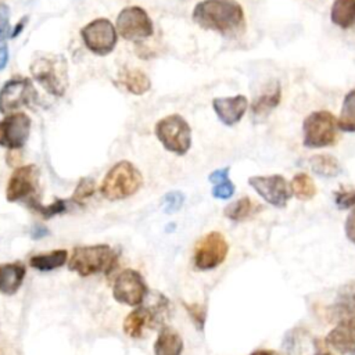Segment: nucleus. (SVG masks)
<instances>
[{
    "instance_id": "20e7f679",
    "label": "nucleus",
    "mask_w": 355,
    "mask_h": 355,
    "mask_svg": "<svg viewBox=\"0 0 355 355\" xmlns=\"http://www.w3.org/2000/svg\"><path fill=\"white\" fill-rule=\"evenodd\" d=\"M143 176L140 171L129 161H119L105 173L100 191L110 201L125 200L140 190Z\"/></svg>"
},
{
    "instance_id": "9d476101",
    "label": "nucleus",
    "mask_w": 355,
    "mask_h": 355,
    "mask_svg": "<svg viewBox=\"0 0 355 355\" xmlns=\"http://www.w3.org/2000/svg\"><path fill=\"white\" fill-rule=\"evenodd\" d=\"M37 97L36 89L29 78L14 76L0 89V112L7 115L22 107L31 105Z\"/></svg>"
},
{
    "instance_id": "1a4fd4ad",
    "label": "nucleus",
    "mask_w": 355,
    "mask_h": 355,
    "mask_svg": "<svg viewBox=\"0 0 355 355\" xmlns=\"http://www.w3.org/2000/svg\"><path fill=\"white\" fill-rule=\"evenodd\" d=\"M85 46L96 55L110 54L118 42V33L112 22L107 18H96L80 29Z\"/></svg>"
},
{
    "instance_id": "a878e982",
    "label": "nucleus",
    "mask_w": 355,
    "mask_h": 355,
    "mask_svg": "<svg viewBox=\"0 0 355 355\" xmlns=\"http://www.w3.org/2000/svg\"><path fill=\"white\" fill-rule=\"evenodd\" d=\"M312 171L323 178H334L340 173V165L336 157L330 154H316L309 158Z\"/></svg>"
},
{
    "instance_id": "7ed1b4c3",
    "label": "nucleus",
    "mask_w": 355,
    "mask_h": 355,
    "mask_svg": "<svg viewBox=\"0 0 355 355\" xmlns=\"http://www.w3.org/2000/svg\"><path fill=\"white\" fill-rule=\"evenodd\" d=\"M118 261V254L107 244L75 247L68 261V269L79 276L111 272Z\"/></svg>"
},
{
    "instance_id": "f8f14e48",
    "label": "nucleus",
    "mask_w": 355,
    "mask_h": 355,
    "mask_svg": "<svg viewBox=\"0 0 355 355\" xmlns=\"http://www.w3.org/2000/svg\"><path fill=\"white\" fill-rule=\"evenodd\" d=\"M229 252V244L220 232H209L194 248V265L198 270L218 268Z\"/></svg>"
},
{
    "instance_id": "4468645a",
    "label": "nucleus",
    "mask_w": 355,
    "mask_h": 355,
    "mask_svg": "<svg viewBox=\"0 0 355 355\" xmlns=\"http://www.w3.org/2000/svg\"><path fill=\"white\" fill-rule=\"evenodd\" d=\"M248 184L270 205L284 208L293 196L287 180L282 175L251 176Z\"/></svg>"
},
{
    "instance_id": "a19ab883",
    "label": "nucleus",
    "mask_w": 355,
    "mask_h": 355,
    "mask_svg": "<svg viewBox=\"0 0 355 355\" xmlns=\"http://www.w3.org/2000/svg\"><path fill=\"white\" fill-rule=\"evenodd\" d=\"M316 355H331V354H329V352H320V354H316Z\"/></svg>"
},
{
    "instance_id": "c85d7f7f",
    "label": "nucleus",
    "mask_w": 355,
    "mask_h": 355,
    "mask_svg": "<svg viewBox=\"0 0 355 355\" xmlns=\"http://www.w3.org/2000/svg\"><path fill=\"white\" fill-rule=\"evenodd\" d=\"M94 191H96V182H94V179L87 178V176L82 178L78 182V184H76V187H75V190L72 193L71 201H73L75 204H83L87 198H90L94 194Z\"/></svg>"
},
{
    "instance_id": "f704fd0d",
    "label": "nucleus",
    "mask_w": 355,
    "mask_h": 355,
    "mask_svg": "<svg viewBox=\"0 0 355 355\" xmlns=\"http://www.w3.org/2000/svg\"><path fill=\"white\" fill-rule=\"evenodd\" d=\"M344 230H345L348 240L355 244V208L347 216L345 223H344Z\"/></svg>"
},
{
    "instance_id": "bb28decb",
    "label": "nucleus",
    "mask_w": 355,
    "mask_h": 355,
    "mask_svg": "<svg viewBox=\"0 0 355 355\" xmlns=\"http://www.w3.org/2000/svg\"><path fill=\"white\" fill-rule=\"evenodd\" d=\"M291 193L301 201H308L316 194V186L312 178L304 172L297 173L290 183Z\"/></svg>"
},
{
    "instance_id": "4be33fe9",
    "label": "nucleus",
    "mask_w": 355,
    "mask_h": 355,
    "mask_svg": "<svg viewBox=\"0 0 355 355\" xmlns=\"http://www.w3.org/2000/svg\"><path fill=\"white\" fill-rule=\"evenodd\" d=\"M330 19L343 29L355 26V0H334L330 8Z\"/></svg>"
},
{
    "instance_id": "ddd939ff",
    "label": "nucleus",
    "mask_w": 355,
    "mask_h": 355,
    "mask_svg": "<svg viewBox=\"0 0 355 355\" xmlns=\"http://www.w3.org/2000/svg\"><path fill=\"white\" fill-rule=\"evenodd\" d=\"M32 121L25 112L7 114L0 121V147L19 150L25 146L31 135Z\"/></svg>"
},
{
    "instance_id": "f257e3e1",
    "label": "nucleus",
    "mask_w": 355,
    "mask_h": 355,
    "mask_svg": "<svg viewBox=\"0 0 355 355\" xmlns=\"http://www.w3.org/2000/svg\"><path fill=\"white\" fill-rule=\"evenodd\" d=\"M191 19L205 31L223 36H239L245 31L244 8L236 0H202L191 12Z\"/></svg>"
},
{
    "instance_id": "0eeeda50",
    "label": "nucleus",
    "mask_w": 355,
    "mask_h": 355,
    "mask_svg": "<svg viewBox=\"0 0 355 355\" xmlns=\"http://www.w3.org/2000/svg\"><path fill=\"white\" fill-rule=\"evenodd\" d=\"M115 29L119 36L129 42H141L154 33L150 15L139 6H129L121 10L116 17Z\"/></svg>"
},
{
    "instance_id": "dca6fc26",
    "label": "nucleus",
    "mask_w": 355,
    "mask_h": 355,
    "mask_svg": "<svg viewBox=\"0 0 355 355\" xmlns=\"http://www.w3.org/2000/svg\"><path fill=\"white\" fill-rule=\"evenodd\" d=\"M330 320H355V280L343 284L336 295L334 302L329 306Z\"/></svg>"
},
{
    "instance_id": "473e14b6",
    "label": "nucleus",
    "mask_w": 355,
    "mask_h": 355,
    "mask_svg": "<svg viewBox=\"0 0 355 355\" xmlns=\"http://www.w3.org/2000/svg\"><path fill=\"white\" fill-rule=\"evenodd\" d=\"M334 202L340 209H348L351 207H355V190L334 191Z\"/></svg>"
},
{
    "instance_id": "a211bd4d",
    "label": "nucleus",
    "mask_w": 355,
    "mask_h": 355,
    "mask_svg": "<svg viewBox=\"0 0 355 355\" xmlns=\"http://www.w3.org/2000/svg\"><path fill=\"white\" fill-rule=\"evenodd\" d=\"M25 275V265L19 261L0 263V293L14 295L22 286Z\"/></svg>"
},
{
    "instance_id": "6ab92c4d",
    "label": "nucleus",
    "mask_w": 355,
    "mask_h": 355,
    "mask_svg": "<svg viewBox=\"0 0 355 355\" xmlns=\"http://www.w3.org/2000/svg\"><path fill=\"white\" fill-rule=\"evenodd\" d=\"M118 80L122 87L135 96H141L151 89L150 78L137 68H122L118 73Z\"/></svg>"
},
{
    "instance_id": "f3484780",
    "label": "nucleus",
    "mask_w": 355,
    "mask_h": 355,
    "mask_svg": "<svg viewBox=\"0 0 355 355\" xmlns=\"http://www.w3.org/2000/svg\"><path fill=\"white\" fill-rule=\"evenodd\" d=\"M326 343L340 354L355 351V320H341L327 334Z\"/></svg>"
},
{
    "instance_id": "5701e85b",
    "label": "nucleus",
    "mask_w": 355,
    "mask_h": 355,
    "mask_svg": "<svg viewBox=\"0 0 355 355\" xmlns=\"http://www.w3.org/2000/svg\"><path fill=\"white\" fill-rule=\"evenodd\" d=\"M68 261V252L62 248L60 250H53L46 254H37L31 257L29 265L40 272H50L54 269H58L65 265Z\"/></svg>"
},
{
    "instance_id": "2eb2a0df",
    "label": "nucleus",
    "mask_w": 355,
    "mask_h": 355,
    "mask_svg": "<svg viewBox=\"0 0 355 355\" xmlns=\"http://www.w3.org/2000/svg\"><path fill=\"white\" fill-rule=\"evenodd\" d=\"M212 108L223 125L233 126L244 116L248 108V100L244 94H237L233 97H215L212 100Z\"/></svg>"
},
{
    "instance_id": "2f4dec72",
    "label": "nucleus",
    "mask_w": 355,
    "mask_h": 355,
    "mask_svg": "<svg viewBox=\"0 0 355 355\" xmlns=\"http://www.w3.org/2000/svg\"><path fill=\"white\" fill-rule=\"evenodd\" d=\"M10 36V7L0 0V46Z\"/></svg>"
},
{
    "instance_id": "7c9ffc66",
    "label": "nucleus",
    "mask_w": 355,
    "mask_h": 355,
    "mask_svg": "<svg viewBox=\"0 0 355 355\" xmlns=\"http://www.w3.org/2000/svg\"><path fill=\"white\" fill-rule=\"evenodd\" d=\"M183 201H184V196L180 191H169L162 198L164 211L166 214H173L180 209V207L183 205Z\"/></svg>"
},
{
    "instance_id": "58836bf2",
    "label": "nucleus",
    "mask_w": 355,
    "mask_h": 355,
    "mask_svg": "<svg viewBox=\"0 0 355 355\" xmlns=\"http://www.w3.org/2000/svg\"><path fill=\"white\" fill-rule=\"evenodd\" d=\"M7 62H8V47L4 43L0 46V71H3L6 68Z\"/></svg>"
},
{
    "instance_id": "9b49d317",
    "label": "nucleus",
    "mask_w": 355,
    "mask_h": 355,
    "mask_svg": "<svg viewBox=\"0 0 355 355\" xmlns=\"http://www.w3.org/2000/svg\"><path fill=\"white\" fill-rule=\"evenodd\" d=\"M147 295L148 287L137 270L125 269L115 277L112 297L116 302L129 306H139L144 302Z\"/></svg>"
},
{
    "instance_id": "6e6552de",
    "label": "nucleus",
    "mask_w": 355,
    "mask_h": 355,
    "mask_svg": "<svg viewBox=\"0 0 355 355\" xmlns=\"http://www.w3.org/2000/svg\"><path fill=\"white\" fill-rule=\"evenodd\" d=\"M39 190V169L33 164L22 165L14 169L11 173L7 189L6 198L10 202L24 201L26 205L37 200L36 194Z\"/></svg>"
},
{
    "instance_id": "412c9836",
    "label": "nucleus",
    "mask_w": 355,
    "mask_h": 355,
    "mask_svg": "<svg viewBox=\"0 0 355 355\" xmlns=\"http://www.w3.org/2000/svg\"><path fill=\"white\" fill-rule=\"evenodd\" d=\"M259 211H262V207L255 202L250 197H241L232 204H229L225 209L223 214L226 218L234 220V222H243L247 220L252 216H255Z\"/></svg>"
},
{
    "instance_id": "72a5a7b5",
    "label": "nucleus",
    "mask_w": 355,
    "mask_h": 355,
    "mask_svg": "<svg viewBox=\"0 0 355 355\" xmlns=\"http://www.w3.org/2000/svg\"><path fill=\"white\" fill-rule=\"evenodd\" d=\"M234 184L232 183V180H226V182H222V183H218V184H214V189H212V197L215 198H219V200H227L230 198L233 194H234Z\"/></svg>"
},
{
    "instance_id": "e433bc0d",
    "label": "nucleus",
    "mask_w": 355,
    "mask_h": 355,
    "mask_svg": "<svg viewBox=\"0 0 355 355\" xmlns=\"http://www.w3.org/2000/svg\"><path fill=\"white\" fill-rule=\"evenodd\" d=\"M28 21H29V15H24V17L15 24V26L12 28V31H10V36H8V37H11V39L18 37V36L22 33V31L25 29Z\"/></svg>"
},
{
    "instance_id": "c756f323",
    "label": "nucleus",
    "mask_w": 355,
    "mask_h": 355,
    "mask_svg": "<svg viewBox=\"0 0 355 355\" xmlns=\"http://www.w3.org/2000/svg\"><path fill=\"white\" fill-rule=\"evenodd\" d=\"M183 305H184L191 322L196 324V327L198 330H202L204 324H205V319H207L205 306L201 304H187V302H184Z\"/></svg>"
},
{
    "instance_id": "39448f33",
    "label": "nucleus",
    "mask_w": 355,
    "mask_h": 355,
    "mask_svg": "<svg viewBox=\"0 0 355 355\" xmlns=\"http://www.w3.org/2000/svg\"><path fill=\"white\" fill-rule=\"evenodd\" d=\"M154 133L164 148L176 155H184L191 147V128L179 114L161 118L154 126Z\"/></svg>"
},
{
    "instance_id": "423d86ee",
    "label": "nucleus",
    "mask_w": 355,
    "mask_h": 355,
    "mask_svg": "<svg viewBox=\"0 0 355 355\" xmlns=\"http://www.w3.org/2000/svg\"><path fill=\"white\" fill-rule=\"evenodd\" d=\"M304 146L308 148H323L336 144L338 126L336 116L326 110L311 112L302 122Z\"/></svg>"
},
{
    "instance_id": "f03ea898",
    "label": "nucleus",
    "mask_w": 355,
    "mask_h": 355,
    "mask_svg": "<svg viewBox=\"0 0 355 355\" xmlns=\"http://www.w3.org/2000/svg\"><path fill=\"white\" fill-rule=\"evenodd\" d=\"M31 75L47 93L62 97L68 89V61L62 54L36 53L29 65Z\"/></svg>"
},
{
    "instance_id": "393cba45",
    "label": "nucleus",
    "mask_w": 355,
    "mask_h": 355,
    "mask_svg": "<svg viewBox=\"0 0 355 355\" xmlns=\"http://www.w3.org/2000/svg\"><path fill=\"white\" fill-rule=\"evenodd\" d=\"M337 126L343 132L355 133V89L349 90L343 100Z\"/></svg>"
},
{
    "instance_id": "b1692460",
    "label": "nucleus",
    "mask_w": 355,
    "mask_h": 355,
    "mask_svg": "<svg viewBox=\"0 0 355 355\" xmlns=\"http://www.w3.org/2000/svg\"><path fill=\"white\" fill-rule=\"evenodd\" d=\"M280 100H282V87L277 83L273 90H270L254 100V103L251 105L252 115L258 119L265 118L272 110H275L280 104Z\"/></svg>"
},
{
    "instance_id": "ea45409f",
    "label": "nucleus",
    "mask_w": 355,
    "mask_h": 355,
    "mask_svg": "<svg viewBox=\"0 0 355 355\" xmlns=\"http://www.w3.org/2000/svg\"><path fill=\"white\" fill-rule=\"evenodd\" d=\"M251 355H279V354L272 349H257Z\"/></svg>"
},
{
    "instance_id": "aec40b11",
    "label": "nucleus",
    "mask_w": 355,
    "mask_h": 355,
    "mask_svg": "<svg viewBox=\"0 0 355 355\" xmlns=\"http://www.w3.org/2000/svg\"><path fill=\"white\" fill-rule=\"evenodd\" d=\"M183 340L173 329L164 326L161 327L158 337L154 343L155 355H182Z\"/></svg>"
},
{
    "instance_id": "c9c22d12",
    "label": "nucleus",
    "mask_w": 355,
    "mask_h": 355,
    "mask_svg": "<svg viewBox=\"0 0 355 355\" xmlns=\"http://www.w3.org/2000/svg\"><path fill=\"white\" fill-rule=\"evenodd\" d=\"M208 180L214 184H218V183H222V182H226L229 180V166H225V168H219V169H215L209 173L208 176Z\"/></svg>"
},
{
    "instance_id": "4c0bfd02",
    "label": "nucleus",
    "mask_w": 355,
    "mask_h": 355,
    "mask_svg": "<svg viewBox=\"0 0 355 355\" xmlns=\"http://www.w3.org/2000/svg\"><path fill=\"white\" fill-rule=\"evenodd\" d=\"M49 234H50V230L47 227H44V226H40V225H35L31 229V237L33 240H40V239H43V237H46Z\"/></svg>"
},
{
    "instance_id": "cd10ccee",
    "label": "nucleus",
    "mask_w": 355,
    "mask_h": 355,
    "mask_svg": "<svg viewBox=\"0 0 355 355\" xmlns=\"http://www.w3.org/2000/svg\"><path fill=\"white\" fill-rule=\"evenodd\" d=\"M28 207H31L32 209H35L36 212H39L44 219H50L53 216L61 215L64 212H67L68 209V201L62 200V198H57L54 200L51 204L49 205H42L39 202V200H33L28 204Z\"/></svg>"
}]
</instances>
